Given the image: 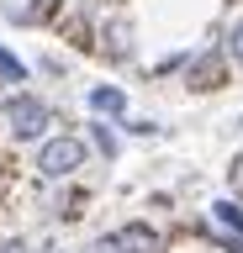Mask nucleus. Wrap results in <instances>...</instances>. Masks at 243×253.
<instances>
[{"mask_svg": "<svg viewBox=\"0 0 243 253\" xmlns=\"http://www.w3.org/2000/svg\"><path fill=\"white\" fill-rule=\"evenodd\" d=\"M80 253H122V248H116V237H96V243H90V248H80Z\"/></svg>", "mask_w": 243, "mask_h": 253, "instance_id": "nucleus-10", "label": "nucleus"}, {"mask_svg": "<svg viewBox=\"0 0 243 253\" xmlns=\"http://www.w3.org/2000/svg\"><path fill=\"white\" fill-rule=\"evenodd\" d=\"M222 53H227V58H233V63L243 69V16L233 21V27H227V42H222Z\"/></svg>", "mask_w": 243, "mask_h": 253, "instance_id": "nucleus-9", "label": "nucleus"}, {"mask_svg": "<svg viewBox=\"0 0 243 253\" xmlns=\"http://www.w3.org/2000/svg\"><path fill=\"white\" fill-rule=\"evenodd\" d=\"M85 106L96 111V116H127V90H116V84H96V90L85 95Z\"/></svg>", "mask_w": 243, "mask_h": 253, "instance_id": "nucleus-5", "label": "nucleus"}, {"mask_svg": "<svg viewBox=\"0 0 243 253\" xmlns=\"http://www.w3.org/2000/svg\"><path fill=\"white\" fill-rule=\"evenodd\" d=\"M0 79H5V84H21V79H27V63H21L11 47H0Z\"/></svg>", "mask_w": 243, "mask_h": 253, "instance_id": "nucleus-7", "label": "nucleus"}, {"mask_svg": "<svg viewBox=\"0 0 243 253\" xmlns=\"http://www.w3.org/2000/svg\"><path fill=\"white\" fill-rule=\"evenodd\" d=\"M106 42H111V58H132V27L116 21V27L106 32Z\"/></svg>", "mask_w": 243, "mask_h": 253, "instance_id": "nucleus-8", "label": "nucleus"}, {"mask_svg": "<svg viewBox=\"0 0 243 253\" xmlns=\"http://www.w3.org/2000/svg\"><path fill=\"white\" fill-rule=\"evenodd\" d=\"M0 116H5V132L16 142H43V126L53 122L43 95H11V100H0Z\"/></svg>", "mask_w": 243, "mask_h": 253, "instance_id": "nucleus-2", "label": "nucleus"}, {"mask_svg": "<svg viewBox=\"0 0 243 253\" xmlns=\"http://www.w3.org/2000/svg\"><path fill=\"white\" fill-rule=\"evenodd\" d=\"M111 237H116L122 253H164V232L148 227V221H127V227H116Z\"/></svg>", "mask_w": 243, "mask_h": 253, "instance_id": "nucleus-4", "label": "nucleus"}, {"mask_svg": "<svg viewBox=\"0 0 243 253\" xmlns=\"http://www.w3.org/2000/svg\"><path fill=\"white\" fill-rule=\"evenodd\" d=\"M85 158H90V148H85V137H43L32 153V169L37 179H74V174L85 169Z\"/></svg>", "mask_w": 243, "mask_h": 253, "instance_id": "nucleus-1", "label": "nucleus"}, {"mask_svg": "<svg viewBox=\"0 0 243 253\" xmlns=\"http://www.w3.org/2000/svg\"><path fill=\"white\" fill-rule=\"evenodd\" d=\"M85 137H90V148H96L100 158H116V148H122V137L111 132V122H100V116L85 126Z\"/></svg>", "mask_w": 243, "mask_h": 253, "instance_id": "nucleus-6", "label": "nucleus"}, {"mask_svg": "<svg viewBox=\"0 0 243 253\" xmlns=\"http://www.w3.org/2000/svg\"><path fill=\"white\" fill-rule=\"evenodd\" d=\"M0 253H32V248H27L21 237H0Z\"/></svg>", "mask_w": 243, "mask_h": 253, "instance_id": "nucleus-11", "label": "nucleus"}, {"mask_svg": "<svg viewBox=\"0 0 243 253\" xmlns=\"http://www.w3.org/2000/svg\"><path fill=\"white\" fill-rule=\"evenodd\" d=\"M185 84H191V90H217V84H222V42H217V37H211L201 53H191Z\"/></svg>", "mask_w": 243, "mask_h": 253, "instance_id": "nucleus-3", "label": "nucleus"}]
</instances>
